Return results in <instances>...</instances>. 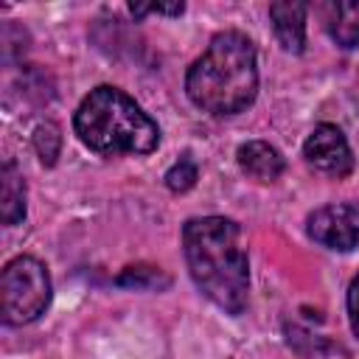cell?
Wrapping results in <instances>:
<instances>
[{
    "label": "cell",
    "instance_id": "7a4b0ae2",
    "mask_svg": "<svg viewBox=\"0 0 359 359\" xmlns=\"http://www.w3.org/2000/svg\"><path fill=\"white\" fill-rule=\"evenodd\" d=\"M188 98L210 115H236L255 101L258 56L255 45L241 31H222L208 50L188 67Z\"/></svg>",
    "mask_w": 359,
    "mask_h": 359
},
{
    "label": "cell",
    "instance_id": "4fadbf2b",
    "mask_svg": "<svg viewBox=\"0 0 359 359\" xmlns=\"http://www.w3.org/2000/svg\"><path fill=\"white\" fill-rule=\"evenodd\" d=\"M129 11L135 17H143V14H182L185 11V3H171V6H163V3H154V6H129Z\"/></svg>",
    "mask_w": 359,
    "mask_h": 359
},
{
    "label": "cell",
    "instance_id": "ba28073f",
    "mask_svg": "<svg viewBox=\"0 0 359 359\" xmlns=\"http://www.w3.org/2000/svg\"><path fill=\"white\" fill-rule=\"evenodd\" d=\"M236 157H238L241 171L250 174L258 182H272L286 168L283 154L272 143H266V140H247V143H241L238 151H236Z\"/></svg>",
    "mask_w": 359,
    "mask_h": 359
},
{
    "label": "cell",
    "instance_id": "9c48e42d",
    "mask_svg": "<svg viewBox=\"0 0 359 359\" xmlns=\"http://www.w3.org/2000/svg\"><path fill=\"white\" fill-rule=\"evenodd\" d=\"M323 20L339 48H359V0H334L323 6Z\"/></svg>",
    "mask_w": 359,
    "mask_h": 359
},
{
    "label": "cell",
    "instance_id": "8fae6325",
    "mask_svg": "<svg viewBox=\"0 0 359 359\" xmlns=\"http://www.w3.org/2000/svg\"><path fill=\"white\" fill-rule=\"evenodd\" d=\"M34 149L45 165H53L62 151V132L56 123H39L34 132Z\"/></svg>",
    "mask_w": 359,
    "mask_h": 359
},
{
    "label": "cell",
    "instance_id": "8992f818",
    "mask_svg": "<svg viewBox=\"0 0 359 359\" xmlns=\"http://www.w3.org/2000/svg\"><path fill=\"white\" fill-rule=\"evenodd\" d=\"M303 157L309 165L328 177H345L353 168V151L342 129L334 123H320L311 129V135L303 143Z\"/></svg>",
    "mask_w": 359,
    "mask_h": 359
},
{
    "label": "cell",
    "instance_id": "3957f363",
    "mask_svg": "<svg viewBox=\"0 0 359 359\" xmlns=\"http://www.w3.org/2000/svg\"><path fill=\"white\" fill-rule=\"evenodd\" d=\"M79 140L98 154H149L160 143L157 123L123 90L101 84L73 115Z\"/></svg>",
    "mask_w": 359,
    "mask_h": 359
},
{
    "label": "cell",
    "instance_id": "5bb4252c",
    "mask_svg": "<svg viewBox=\"0 0 359 359\" xmlns=\"http://www.w3.org/2000/svg\"><path fill=\"white\" fill-rule=\"evenodd\" d=\"M348 317H351V328L359 337V275L351 280L348 286Z\"/></svg>",
    "mask_w": 359,
    "mask_h": 359
},
{
    "label": "cell",
    "instance_id": "7c38bea8",
    "mask_svg": "<svg viewBox=\"0 0 359 359\" xmlns=\"http://www.w3.org/2000/svg\"><path fill=\"white\" fill-rule=\"evenodd\" d=\"M196 177H199L196 163L191 160V154H182V157L165 171V185H168L174 194H185L188 188H194Z\"/></svg>",
    "mask_w": 359,
    "mask_h": 359
},
{
    "label": "cell",
    "instance_id": "30bf717a",
    "mask_svg": "<svg viewBox=\"0 0 359 359\" xmlns=\"http://www.w3.org/2000/svg\"><path fill=\"white\" fill-rule=\"evenodd\" d=\"M0 219L3 224H17L25 219V182L11 160H6L0 168Z\"/></svg>",
    "mask_w": 359,
    "mask_h": 359
},
{
    "label": "cell",
    "instance_id": "6da1fadb",
    "mask_svg": "<svg viewBox=\"0 0 359 359\" xmlns=\"http://www.w3.org/2000/svg\"><path fill=\"white\" fill-rule=\"evenodd\" d=\"M182 252L199 292L224 309L241 314L250 294V261L241 227L224 216H196L182 227Z\"/></svg>",
    "mask_w": 359,
    "mask_h": 359
},
{
    "label": "cell",
    "instance_id": "277c9868",
    "mask_svg": "<svg viewBox=\"0 0 359 359\" xmlns=\"http://www.w3.org/2000/svg\"><path fill=\"white\" fill-rule=\"evenodd\" d=\"M50 275L42 261L31 255H17L6 264L0 275V309L6 325H25L45 314L50 306Z\"/></svg>",
    "mask_w": 359,
    "mask_h": 359
},
{
    "label": "cell",
    "instance_id": "52a82bcc",
    "mask_svg": "<svg viewBox=\"0 0 359 359\" xmlns=\"http://www.w3.org/2000/svg\"><path fill=\"white\" fill-rule=\"evenodd\" d=\"M272 31L283 50L303 53L306 48V3L297 0H278L269 6Z\"/></svg>",
    "mask_w": 359,
    "mask_h": 359
},
{
    "label": "cell",
    "instance_id": "5b68a950",
    "mask_svg": "<svg viewBox=\"0 0 359 359\" xmlns=\"http://www.w3.org/2000/svg\"><path fill=\"white\" fill-rule=\"evenodd\" d=\"M309 236L337 252H348L359 247V205L353 202H331L309 213L306 219Z\"/></svg>",
    "mask_w": 359,
    "mask_h": 359
}]
</instances>
